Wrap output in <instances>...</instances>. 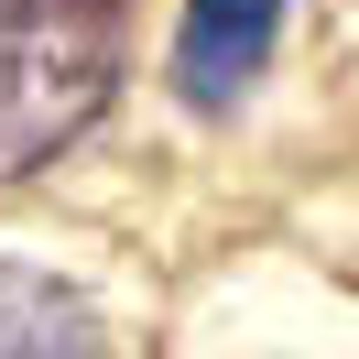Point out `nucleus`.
<instances>
[{
    "label": "nucleus",
    "mask_w": 359,
    "mask_h": 359,
    "mask_svg": "<svg viewBox=\"0 0 359 359\" xmlns=\"http://www.w3.org/2000/svg\"><path fill=\"white\" fill-rule=\"evenodd\" d=\"M0 359H120V327L55 272H0Z\"/></svg>",
    "instance_id": "obj_3"
},
{
    "label": "nucleus",
    "mask_w": 359,
    "mask_h": 359,
    "mask_svg": "<svg viewBox=\"0 0 359 359\" xmlns=\"http://www.w3.org/2000/svg\"><path fill=\"white\" fill-rule=\"evenodd\" d=\"M131 66V0H0V185L66 163Z\"/></svg>",
    "instance_id": "obj_1"
},
{
    "label": "nucleus",
    "mask_w": 359,
    "mask_h": 359,
    "mask_svg": "<svg viewBox=\"0 0 359 359\" xmlns=\"http://www.w3.org/2000/svg\"><path fill=\"white\" fill-rule=\"evenodd\" d=\"M283 11H294V0H185L175 98H185V109H240L250 76H262L272 44H283Z\"/></svg>",
    "instance_id": "obj_2"
}]
</instances>
